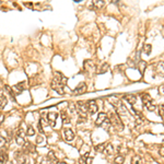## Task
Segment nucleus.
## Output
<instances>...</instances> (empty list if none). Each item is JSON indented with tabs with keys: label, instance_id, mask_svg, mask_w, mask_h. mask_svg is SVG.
Listing matches in <instances>:
<instances>
[{
	"label": "nucleus",
	"instance_id": "nucleus-1",
	"mask_svg": "<svg viewBox=\"0 0 164 164\" xmlns=\"http://www.w3.org/2000/svg\"><path fill=\"white\" fill-rule=\"evenodd\" d=\"M66 83H67L66 77H64L61 73H56L55 78L51 81V89H53L55 92H57L58 94L63 95V94H65Z\"/></svg>",
	"mask_w": 164,
	"mask_h": 164
},
{
	"label": "nucleus",
	"instance_id": "nucleus-2",
	"mask_svg": "<svg viewBox=\"0 0 164 164\" xmlns=\"http://www.w3.org/2000/svg\"><path fill=\"white\" fill-rule=\"evenodd\" d=\"M141 100H142L143 106L146 107L148 111H150V112L155 111L157 106H155V103L153 102V100H152V97L150 96V94H148V93H143Z\"/></svg>",
	"mask_w": 164,
	"mask_h": 164
},
{
	"label": "nucleus",
	"instance_id": "nucleus-3",
	"mask_svg": "<svg viewBox=\"0 0 164 164\" xmlns=\"http://www.w3.org/2000/svg\"><path fill=\"white\" fill-rule=\"evenodd\" d=\"M109 120H111V125L113 127H115L117 130H122L124 129V124L122 122V118L117 115L116 113H112L111 115L109 116Z\"/></svg>",
	"mask_w": 164,
	"mask_h": 164
},
{
	"label": "nucleus",
	"instance_id": "nucleus-4",
	"mask_svg": "<svg viewBox=\"0 0 164 164\" xmlns=\"http://www.w3.org/2000/svg\"><path fill=\"white\" fill-rule=\"evenodd\" d=\"M77 109H78L80 117H83L84 119L86 118V114H88V102L84 101H79L77 102Z\"/></svg>",
	"mask_w": 164,
	"mask_h": 164
},
{
	"label": "nucleus",
	"instance_id": "nucleus-5",
	"mask_svg": "<svg viewBox=\"0 0 164 164\" xmlns=\"http://www.w3.org/2000/svg\"><path fill=\"white\" fill-rule=\"evenodd\" d=\"M16 141L19 146H24V143L26 142L25 141V132L22 128L18 130V132L16 134Z\"/></svg>",
	"mask_w": 164,
	"mask_h": 164
},
{
	"label": "nucleus",
	"instance_id": "nucleus-6",
	"mask_svg": "<svg viewBox=\"0 0 164 164\" xmlns=\"http://www.w3.org/2000/svg\"><path fill=\"white\" fill-rule=\"evenodd\" d=\"M97 109H99V106H97L96 102L93 101V100H91V101H88V114H90V115H93V114L96 113Z\"/></svg>",
	"mask_w": 164,
	"mask_h": 164
},
{
	"label": "nucleus",
	"instance_id": "nucleus-7",
	"mask_svg": "<svg viewBox=\"0 0 164 164\" xmlns=\"http://www.w3.org/2000/svg\"><path fill=\"white\" fill-rule=\"evenodd\" d=\"M104 6H105L104 1H102V0H94V1H91L90 8L92 10H100L102 8H104Z\"/></svg>",
	"mask_w": 164,
	"mask_h": 164
},
{
	"label": "nucleus",
	"instance_id": "nucleus-8",
	"mask_svg": "<svg viewBox=\"0 0 164 164\" xmlns=\"http://www.w3.org/2000/svg\"><path fill=\"white\" fill-rule=\"evenodd\" d=\"M107 118H109L107 114H105V113H103V112H102V113L99 114L96 120H95V125H96V126H102L105 122H106Z\"/></svg>",
	"mask_w": 164,
	"mask_h": 164
},
{
	"label": "nucleus",
	"instance_id": "nucleus-9",
	"mask_svg": "<svg viewBox=\"0 0 164 164\" xmlns=\"http://www.w3.org/2000/svg\"><path fill=\"white\" fill-rule=\"evenodd\" d=\"M86 84L84 82H81V83L78 84V86L76 88V90L73 91V94L74 95H80V94H83L86 93Z\"/></svg>",
	"mask_w": 164,
	"mask_h": 164
},
{
	"label": "nucleus",
	"instance_id": "nucleus-10",
	"mask_svg": "<svg viewBox=\"0 0 164 164\" xmlns=\"http://www.w3.org/2000/svg\"><path fill=\"white\" fill-rule=\"evenodd\" d=\"M12 89H13V92L16 94H20V93H22L26 89V84L25 82H20V83L16 84Z\"/></svg>",
	"mask_w": 164,
	"mask_h": 164
},
{
	"label": "nucleus",
	"instance_id": "nucleus-11",
	"mask_svg": "<svg viewBox=\"0 0 164 164\" xmlns=\"http://www.w3.org/2000/svg\"><path fill=\"white\" fill-rule=\"evenodd\" d=\"M154 71L159 76L164 77V63H157L154 66Z\"/></svg>",
	"mask_w": 164,
	"mask_h": 164
},
{
	"label": "nucleus",
	"instance_id": "nucleus-12",
	"mask_svg": "<svg viewBox=\"0 0 164 164\" xmlns=\"http://www.w3.org/2000/svg\"><path fill=\"white\" fill-rule=\"evenodd\" d=\"M64 137H65L66 141H71L73 140L74 138V134L73 131H72L71 129H68V128H66V129H64Z\"/></svg>",
	"mask_w": 164,
	"mask_h": 164
},
{
	"label": "nucleus",
	"instance_id": "nucleus-13",
	"mask_svg": "<svg viewBox=\"0 0 164 164\" xmlns=\"http://www.w3.org/2000/svg\"><path fill=\"white\" fill-rule=\"evenodd\" d=\"M124 100H126V101H127L130 105H134V104H136V102H137V96L135 94L129 93V94L124 95Z\"/></svg>",
	"mask_w": 164,
	"mask_h": 164
},
{
	"label": "nucleus",
	"instance_id": "nucleus-14",
	"mask_svg": "<svg viewBox=\"0 0 164 164\" xmlns=\"http://www.w3.org/2000/svg\"><path fill=\"white\" fill-rule=\"evenodd\" d=\"M84 68H86V71H95V65L91 60L84 61Z\"/></svg>",
	"mask_w": 164,
	"mask_h": 164
},
{
	"label": "nucleus",
	"instance_id": "nucleus-15",
	"mask_svg": "<svg viewBox=\"0 0 164 164\" xmlns=\"http://www.w3.org/2000/svg\"><path fill=\"white\" fill-rule=\"evenodd\" d=\"M57 119V114L56 113H48L47 114V120L49 124H51V126H55V122Z\"/></svg>",
	"mask_w": 164,
	"mask_h": 164
},
{
	"label": "nucleus",
	"instance_id": "nucleus-16",
	"mask_svg": "<svg viewBox=\"0 0 164 164\" xmlns=\"http://www.w3.org/2000/svg\"><path fill=\"white\" fill-rule=\"evenodd\" d=\"M45 162H48V164H51L53 162L56 161V157H55V154H54L53 151H51V152H48V154H47V157H45L44 160Z\"/></svg>",
	"mask_w": 164,
	"mask_h": 164
},
{
	"label": "nucleus",
	"instance_id": "nucleus-17",
	"mask_svg": "<svg viewBox=\"0 0 164 164\" xmlns=\"http://www.w3.org/2000/svg\"><path fill=\"white\" fill-rule=\"evenodd\" d=\"M7 104V97L3 95L2 91L0 90V109H2Z\"/></svg>",
	"mask_w": 164,
	"mask_h": 164
},
{
	"label": "nucleus",
	"instance_id": "nucleus-18",
	"mask_svg": "<svg viewBox=\"0 0 164 164\" xmlns=\"http://www.w3.org/2000/svg\"><path fill=\"white\" fill-rule=\"evenodd\" d=\"M104 152H105V154H106V155H112V154H113L114 147H113V144H112V143H107L106 147H105Z\"/></svg>",
	"mask_w": 164,
	"mask_h": 164
},
{
	"label": "nucleus",
	"instance_id": "nucleus-19",
	"mask_svg": "<svg viewBox=\"0 0 164 164\" xmlns=\"http://www.w3.org/2000/svg\"><path fill=\"white\" fill-rule=\"evenodd\" d=\"M42 82V80H39L38 76H34L30 79V86H36V84H39Z\"/></svg>",
	"mask_w": 164,
	"mask_h": 164
},
{
	"label": "nucleus",
	"instance_id": "nucleus-20",
	"mask_svg": "<svg viewBox=\"0 0 164 164\" xmlns=\"http://www.w3.org/2000/svg\"><path fill=\"white\" fill-rule=\"evenodd\" d=\"M89 153H90V152H86V154H82V155H81V157L79 159V163H80V164H88Z\"/></svg>",
	"mask_w": 164,
	"mask_h": 164
},
{
	"label": "nucleus",
	"instance_id": "nucleus-21",
	"mask_svg": "<svg viewBox=\"0 0 164 164\" xmlns=\"http://www.w3.org/2000/svg\"><path fill=\"white\" fill-rule=\"evenodd\" d=\"M151 51H152V47H151L150 44H146L144 46H143V48H142L143 54H146V55H150Z\"/></svg>",
	"mask_w": 164,
	"mask_h": 164
},
{
	"label": "nucleus",
	"instance_id": "nucleus-22",
	"mask_svg": "<svg viewBox=\"0 0 164 164\" xmlns=\"http://www.w3.org/2000/svg\"><path fill=\"white\" fill-rule=\"evenodd\" d=\"M61 118H63V120H64V124H69V122H70L69 116H68V114L66 113L65 111L61 112Z\"/></svg>",
	"mask_w": 164,
	"mask_h": 164
},
{
	"label": "nucleus",
	"instance_id": "nucleus-23",
	"mask_svg": "<svg viewBox=\"0 0 164 164\" xmlns=\"http://www.w3.org/2000/svg\"><path fill=\"white\" fill-rule=\"evenodd\" d=\"M8 160V154L5 151H0V163H5Z\"/></svg>",
	"mask_w": 164,
	"mask_h": 164
},
{
	"label": "nucleus",
	"instance_id": "nucleus-24",
	"mask_svg": "<svg viewBox=\"0 0 164 164\" xmlns=\"http://www.w3.org/2000/svg\"><path fill=\"white\" fill-rule=\"evenodd\" d=\"M131 164H143V161H142V159H141L140 157L136 155V157H132V160H131Z\"/></svg>",
	"mask_w": 164,
	"mask_h": 164
},
{
	"label": "nucleus",
	"instance_id": "nucleus-25",
	"mask_svg": "<svg viewBox=\"0 0 164 164\" xmlns=\"http://www.w3.org/2000/svg\"><path fill=\"white\" fill-rule=\"evenodd\" d=\"M124 161H125V157H122V155H117V157H115V160H114V163L115 164H122L124 163Z\"/></svg>",
	"mask_w": 164,
	"mask_h": 164
},
{
	"label": "nucleus",
	"instance_id": "nucleus-26",
	"mask_svg": "<svg viewBox=\"0 0 164 164\" xmlns=\"http://www.w3.org/2000/svg\"><path fill=\"white\" fill-rule=\"evenodd\" d=\"M105 147H106V144H104V143H100V144L95 146V150H96L97 152H104Z\"/></svg>",
	"mask_w": 164,
	"mask_h": 164
},
{
	"label": "nucleus",
	"instance_id": "nucleus-27",
	"mask_svg": "<svg viewBox=\"0 0 164 164\" xmlns=\"http://www.w3.org/2000/svg\"><path fill=\"white\" fill-rule=\"evenodd\" d=\"M138 67H139V69H140L141 73H143V71H144V69H146V67H147V63H144V61L141 60L140 63H138Z\"/></svg>",
	"mask_w": 164,
	"mask_h": 164
},
{
	"label": "nucleus",
	"instance_id": "nucleus-28",
	"mask_svg": "<svg viewBox=\"0 0 164 164\" xmlns=\"http://www.w3.org/2000/svg\"><path fill=\"white\" fill-rule=\"evenodd\" d=\"M6 143H7V140H6V138L3 136H1V135H0V149L5 148Z\"/></svg>",
	"mask_w": 164,
	"mask_h": 164
},
{
	"label": "nucleus",
	"instance_id": "nucleus-29",
	"mask_svg": "<svg viewBox=\"0 0 164 164\" xmlns=\"http://www.w3.org/2000/svg\"><path fill=\"white\" fill-rule=\"evenodd\" d=\"M5 90L7 91L8 93L10 94V96L11 97H14V92H13V89L12 88H10L9 86H5Z\"/></svg>",
	"mask_w": 164,
	"mask_h": 164
},
{
	"label": "nucleus",
	"instance_id": "nucleus-30",
	"mask_svg": "<svg viewBox=\"0 0 164 164\" xmlns=\"http://www.w3.org/2000/svg\"><path fill=\"white\" fill-rule=\"evenodd\" d=\"M26 135H28V136H34L35 135V130L32 126H29L28 130H26Z\"/></svg>",
	"mask_w": 164,
	"mask_h": 164
},
{
	"label": "nucleus",
	"instance_id": "nucleus-31",
	"mask_svg": "<svg viewBox=\"0 0 164 164\" xmlns=\"http://www.w3.org/2000/svg\"><path fill=\"white\" fill-rule=\"evenodd\" d=\"M107 68H109V65H107V64H104V67L102 66L101 69H100V71H99V73H105V72L107 71Z\"/></svg>",
	"mask_w": 164,
	"mask_h": 164
},
{
	"label": "nucleus",
	"instance_id": "nucleus-32",
	"mask_svg": "<svg viewBox=\"0 0 164 164\" xmlns=\"http://www.w3.org/2000/svg\"><path fill=\"white\" fill-rule=\"evenodd\" d=\"M159 113L161 116H164V104H161L159 106Z\"/></svg>",
	"mask_w": 164,
	"mask_h": 164
},
{
	"label": "nucleus",
	"instance_id": "nucleus-33",
	"mask_svg": "<svg viewBox=\"0 0 164 164\" xmlns=\"http://www.w3.org/2000/svg\"><path fill=\"white\" fill-rule=\"evenodd\" d=\"M159 153H160V155H161V157H164V147H161V148H160Z\"/></svg>",
	"mask_w": 164,
	"mask_h": 164
},
{
	"label": "nucleus",
	"instance_id": "nucleus-34",
	"mask_svg": "<svg viewBox=\"0 0 164 164\" xmlns=\"http://www.w3.org/2000/svg\"><path fill=\"white\" fill-rule=\"evenodd\" d=\"M3 120H5V115L0 113V125H1V124L3 122Z\"/></svg>",
	"mask_w": 164,
	"mask_h": 164
},
{
	"label": "nucleus",
	"instance_id": "nucleus-35",
	"mask_svg": "<svg viewBox=\"0 0 164 164\" xmlns=\"http://www.w3.org/2000/svg\"><path fill=\"white\" fill-rule=\"evenodd\" d=\"M21 164H30V163H29V160H28V159H26V157H24V159H23V160H22Z\"/></svg>",
	"mask_w": 164,
	"mask_h": 164
},
{
	"label": "nucleus",
	"instance_id": "nucleus-36",
	"mask_svg": "<svg viewBox=\"0 0 164 164\" xmlns=\"http://www.w3.org/2000/svg\"><path fill=\"white\" fill-rule=\"evenodd\" d=\"M25 6H26V7H32V5H31V3H25Z\"/></svg>",
	"mask_w": 164,
	"mask_h": 164
},
{
	"label": "nucleus",
	"instance_id": "nucleus-37",
	"mask_svg": "<svg viewBox=\"0 0 164 164\" xmlns=\"http://www.w3.org/2000/svg\"><path fill=\"white\" fill-rule=\"evenodd\" d=\"M57 164H66V163H64V162H57Z\"/></svg>",
	"mask_w": 164,
	"mask_h": 164
},
{
	"label": "nucleus",
	"instance_id": "nucleus-38",
	"mask_svg": "<svg viewBox=\"0 0 164 164\" xmlns=\"http://www.w3.org/2000/svg\"><path fill=\"white\" fill-rule=\"evenodd\" d=\"M162 91H163V92H164V86H162Z\"/></svg>",
	"mask_w": 164,
	"mask_h": 164
},
{
	"label": "nucleus",
	"instance_id": "nucleus-39",
	"mask_svg": "<svg viewBox=\"0 0 164 164\" xmlns=\"http://www.w3.org/2000/svg\"><path fill=\"white\" fill-rule=\"evenodd\" d=\"M0 3H1V1H0Z\"/></svg>",
	"mask_w": 164,
	"mask_h": 164
}]
</instances>
